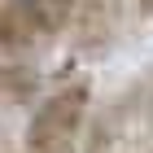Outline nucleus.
Listing matches in <instances>:
<instances>
[{"label":"nucleus","mask_w":153,"mask_h":153,"mask_svg":"<svg viewBox=\"0 0 153 153\" xmlns=\"http://www.w3.org/2000/svg\"><path fill=\"white\" fill-rule=\"evenodd\" d=\"M140 123H149V83H127L92 109L74 153H127L136 144Z\"/></svg>","instance_id":"nucleus-2"},{"label":"nucleus","mask_w":153,"mask_h":153,"mask_svg":"<svg viewBox=\"0 0 153 153\" xmlns=\"http://www.w3.org/2000/svg\"><path fill=\"white\" fill-rule=\"evenodd\" d=\"M127 13H136V0H74L70 48L79 57H109L127 26Z\"/></svg>","instance_id":"nucleus-3"},{"label":"nucleus","mask_w":153,"mask_h":153,"mask_svg":"<svg viewBox=\"0 0 153 153\" xmlns=\"http://www.w3.org/2000/svg\"><path fill=\"white\" fill-rule=\"evenodd\" d=\"M9 4H31V0H9Z\"/></svg>","instance_id":"nucleus-7"},{"label":"nucleus","mask_w":153,"mask_h":153,"mask_svg":"<svg viewBox=\"0 0 153 153\" xmlns=\"http://www.w3.org/2000/svg\"><path fill=\"white\" fill-rule=\"evenodd\" d=\"M149 123H153V83H149Z\"/></svg>","instance_id":"nucleus-6"},{"label":"nucleus","mask_w":153,"mask_h":153,"mask_svg":"<svg viewBox=\"0 0 153 153\" xmlns=\"http://www.w3.org/2000/svg\"><path fill=\"white\" fill-rule=\"evenodd\" d=\"M149 153H153V149H149Z\"/></svg>","instance_id":"nucleus-8"},{"label":"nucleus","mask_w":153,"mask_h":153,"mask_svg":"<svg viewBox=\"0 0 153 153\" xmlns=\"http://www.w3.org/2000/svg\"><path fill=\"white\" fill-rule=\"evenodd\" d=\"M136 18L149 22V18H153V0H136Z\"/></svg>","instance_id":"nucleus-5"},{"label":"nucleus","mask_w":153,"mask_h":153,"mask_svg":"<svg viewBox=\"0 0 153 153\" xmlns=\"http://www.w3.org/2000/svg\"><path fill=\"white\" fill-rule=\"evenodd\" d=\"M92 109H96V92L88 74L61 79L31 105V118L22 127V153H74Z\"/></svg>","instance_id":"nucleus-1"},{"label":"nucleus","mask_w":153,"mask_h":153,"mask_svg":"<svg viewBox=\"0 0 153 153\" xmlns=\"http://www.w3.org/2000/svg\"><path fill=\"white\" fill-rule=\"evenodd\" d=\"M44 96V70L31 57H0V114L31 109Z\"/></svg>","instance_id":"nucleus-4"}]
</instances>
